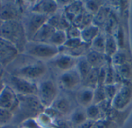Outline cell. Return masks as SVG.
Here are the masks:
<instances>
[{"label": "cell", "mask_w": 132, "mask_h": 128, "mask_svg": "<svg viewBox=\"0 0 132 128\" xmlns=\"http://www.w3.org/2000/svg\"><path fill=\"white\" fill-rule=\"evenodd\" d=\"M5 72L38 83L43 80L48 72L45 62L36 59L25 53H19L18 56L5 67Z\"/></svg>", "instance_id": "cell-1"}, {"label": "cell", "mask_w": 132, "mask_h": 128, "mask_svg": "<svg viewBox=\"0 0 132 128\" xmlns=\"http://www.w3.org/2000/svg\"><path fill=\"white\" fill-rule=\"evenodd\" d=\"M0 37L13 44L20 53H23L28 42L22 20L2 22L0 25Z\"/></svg>", "instance_id": "cell-2"}, {"label": "cell", "mask_w": 132, "mask_h": 128, "mask_svg": "<svg viewBox=\"0 0 132 128\" xmlns=\"http://www.w3.org/2000/svg\"><path fill=\"white\" fill-rule=\"evenodd\" d=\"M19 104L18 109L14 113V118H19V124L28 119H36L39 114L44 112L45 107L40 103L36 95L19 96Z\"/></svg>", "instance_id": "cell-3"}, {"label": "cell", "mask_w": 132, "mask_h": 128, "mask_svg": "<svg viewBox=\"0 0 132 128\" xmlns=\"http://www.w3.org/2000/svg\"><path fill=\"white\" fill-rule=\"evenodd\" d=\"M23 53L36 59L51 60L60 53V49L50 43L29 41L26 43Z\"/></svg>", "instance_id": "cell-4"}, {"label": "cell", "mask_w": 132, "mask_h": 128, "mask_svg": "<svg viewBox=\"0 0 132 128\" xmlns=\"http://www.w3.org/2000/svg\"><path fill=\"white\" fill-rule=\"evenodd\" d=\"M3 80L6 86L9 87L17 95L30 96L37 94V83L28 80L15 76L4 71Z\"/></svg>", "instance_id": "cell-5"}, {"label": "cell", "mask_w": 132, "mask_h": 128, "mask_svg": "<svg viewBox=\"0 0 132 128\" xmlns=\"http://www.w3.org/2000/svg\"><path fill=\"white\" fill-rule=\"evenodd\" d=\"M37 97L46 108L52 107L59 97V87L51 79H43L37 83Z\"/></svg>", "instance_id": "cell-6"}, {"label": "cell", "mask_w": 132, "mask_h": 128, "mask_svg": "<svg viewBox=\"0 0 132 128\" xmlns=\"http://www.w3.org/2000/svg\"><path fill=\"white\" fill-rule=\"evenodd\" d=\"M49 17L32 12L25 13L22 17L26 35L28 42L31 41L39 29L48 21Z\"/></svg>", "instance_id": "cell-7"}, {"label": "cell", "mask_w": 132, "mask_h": 128, "mask_svg": "<svg viewBox=\"0 0 132 128\" xmlns=\"http://www.w3.org/2000/svg\"><path fill=\"white\" fill-rule=\"evenodd\" d=\"M132 100V84L123 83L120 86L115 97L111 101L112 108L122 111L126 109Z\"/></svg>", "instance_id": "cell-8"}, {"label": "cell", "mask_w": 132, "mask_h": 128, "mask_svg": "<svg viewBox=\"0 0 132 128\" xmlns=\"http://www.w3.org/2000/svg\"><path fill=\"white\" fill-rule=\"evenodd\" d=\"M58 87L66 91H73L82 83L81 78L74 68L67 72L61 73L58 77Z\"/></svg>", "instance_id": "cell-9"}, {"label": "cell", "mask_w": 132, "mask_h": 128, "mask_svg": "<svg viewBox=\"0 0 132 128\" xmlns=\"http://www.w3.org/2000/svg\"><path fill=\"white\" fill-rule=\"evenodd\" d=\"M17 48L9 41L0 37V66H8L19 54Z\"/></svg>", "instance_id": "cell-10"}, {"label": "cell", "mask_w": 132, "mask_h": 128, "mask_svg": "<svg viewBox=\"0 0 132 128\" xmlns=\"http://www.w3.org/2000/svg\"><path fill=\"white\" fill-rule=\"evenodd\" d=\"M15 2H1L0 20L2 22L9 20H22V14L19 5Z\"/></svg>", "instance_id": "cell-11"}, {"label": "cell", "mask_w": 132, "mask_h": 128, "mask_svg": "<svg viewBox=\"0 0 132 128\" xmlns=\"http://www.w3.org/2000/svg\"><path fill=\"white\" fill-rule=\"evenodd\" d=\"M19 104L18 95L8 86L0 93V108H4L12 111L13 114L18 109Z\"/></svg>", "instance_id": "cell-12"}, {"label": "cell", "mask_w": 132, "mask_h": 128, "mask_svg": "<svg viewBox=\"0 0 132 128\" xmlns=\"http://www.w3.org/2000/svg\"><path fill=\"white\" fill-rule=\"evenodd\" d=\"M59 5L56 1L53 0H41L37 1L31 7L30 11L38 14H41L48 17L56 14L58 12Z\"/></svg>", "instance_id": "cell-13"}, {"label": "cell", "mask_w": 132, "mask_h": 128, "mask_svg": "<svg viewBox=\"0 0 132 128\" xmlns=\"http://www.w3.org/2000/svg\"><path fill=\"white\" fill-rule=\"evenodd\" d=\"M77 59V58L60 53L56 57L50 60V63L56 69L63 73L74 69L76 67Z\"/></svg>", "instance_id": "cell-14"}, {"label": "cell", "mask_w": 132, "mask_h": 128, "mask_svg": "<svg viewBox=\"0 0 132 128\" xmlns=\"http://www.w3.org/2000/svg\"><path fill=\"white\" fill-rule=\"evenodd\" d=\"M94 93V89L87 87H83L81 89H79L77 90L76 93V100L81 107L86 108L90 105L93 104Z\"/></svg>", "instance_id": "cell-15"}, {"label": "cell", "mask_w": 132, "mask_h": 128, "mask_svg": "<svg viewBox=\"0 0 132 128\" xmlns=\"http://www.w3.org/2000/svg\"><path fill=\"white\" fill-rule=\"evenodd\" d=\"M85 57L93 68L98 69L105 66L108 60V59L104 53H101L92 49L89 50V52L85 55Z\"/></svg>", "instance_id": "cell-16"}, {"label": "cell", "mask_w": 132, "mask_h": 128, "mask_svg": "<svg viewBox=\"0 0 132 128\" xmlns=\"http://www.w3.org/2000/svg\"><path fill=\"white\" fill-rule=\"evenodd\" d=\"M101 33V29L99 26L94 25V23L87 25V27L81 29L80 39L87 44L90 45L94 39Z\"/></svg>", "instance_id": "cell-17"}, {"label": "cell", "mask_w": 132, "mask_h": 128, "mask_svg": "<svg viewBox=\"0 0 132 128\" xmlns=\"http://www.w3.org/2000/svg\"><path fill=\"white\" fill-rule=\"evenodd\" d=\"M56 30V29H54L53 26H51L46 22L39 29V30L36 33V35L33 36L31 41L37 42L49 43L50 39L51 38L52 35Z\"/></svg>", "instance_id": "cell-18"}, {"label": "cell", "mask_w": 132, "mask_h": 128, "mask_svg": "<svg viewBox=\"0 0 132 128\" xmlns=\"http://www.w3.org/2000/svg\"><path fill=\"white\" fill-rule=\"evenodd\" d=\"M52 107L57 110L62 116H66L72 113L71 102L66 97H58L52 105Z\"/></svg>", "instance_id": "cell-19"}, {"label": "cell", "mask_w": 132, "mask_h": 128, "mask_svg": "<svg viewBox=\"0 0 132 128\" xmlns=\"http://www.w3.org/2000/svg\"><path fill=\"white\" fill-rule=\"evenodd\" d=\"M87 121L85 108H77L70 114V124L73 128L77 127Z\"/></svg>", "instance_id": "cell-20"}, {"label": "cell", "mask_w": 132, "mask_h": 128, "mask_svg": "<svg viewBox=\"0 0 132 128\" xmlns=\"http://www.w3.org/2000/svg\"><path fill=\"white\" fill-rule=\"evenodd\" d=\"M75 69L78 72V73L81 78L82 83H83L84 81V80L87 78V76H88V74L90 73V72L91 71V70L93 69V67L88 63V61L87 60V59L84 56L80 58H78Z\"/></svg>", "instance_id": "cell-21"}, {"label": "cell", "mask_w": 132, "mask_h": 128, "mask_svg": "<svg viewBox=\"0 0 132 128\" xmlns=\"http://www.w3.org/2000/svg\"><path fill=\"white\" fill-rule=\"evenodd\" d=\"M118 50V46L114 36L106 34V43L104 49V55L108 59H111Z\"/></svg>", "instance_id": "cell-22"}, {"label": "cell", "mask_w": 132, "mask_h": 128, "mask_svg": "<svg viewBox=\"0 0 132 128\" xmlns=\"http://www.w3.org/2000/svg\"><path fill=\"white\" fill-rule=\"evenodd\" d=\"M67 39L68 38L66 31L56 29L52 35L51 38L50 39L49 43L56 47L60 48L65 44Z\"/></svg>", "instance_id": "cell-23"}, {"label": "cell", "mask_w": 132, "mask_h": 128, "mask_svg": "<svg viewBox=\"0 0 132 128\" xmlns=\"http://www.w3.org/2000/svg\"><path fill=\"white\" fill-rule=\"evenodd\" d=\"M99 72L100 69L98 68H93L87 78L84 80V81L82 83H84V87H90L92 89H95L98 85V80H99Z\"/></svg>", "instance_id": "cell-24"}, {"label": "cell", "mask_w": 132, "mask_h": 128, "mask_svg": "<svg viewBox=\"0 0 132 128\" xmlns=\"http://www.w3.org/2000/svg\"><path fill=\"white\" fill-rule=\"evenodd\" d=\"M105 43H106V34H104V33L101 32L94 39V41L91 42L90 49L104 54Z\"/></svg>", "instance_id": "cell-25"}, {"label": "cell", "mask_w": 132, "mask_h": 128, "mask_svg": "<svg viewBox=\"0 0 132 128\" xmlns=\"http://www.w3.org/2000/svg\"><path fill=\"white\" fill-rule=\"evenodd\" d=\"M110 8H108L106 6H104V5L100 8L99 12L94 16V19L93 21H95L93 23L97 26L100 27V25L101 24H105L107 19H108L110 14H111V12H110Z\"/></svg>", "instance_id": "cell-26"}, {"label": "cell", "mask_w": 132, "mask_h": 128, "mask_svg": "<svg viewBox=\"0 0 132 128\" xmlns=\"http://www.w3.org/2000/svg\"><path fill=\"white\" fill-rule=\"evenodd\" d=\"M87 120L92 121H97L102 117V113L98 105L97 104H91L89 107L85 108Z\"/></svg>", "instance_id": "cell-27"}, {"label": "cell", "mask_w": 132, "mask_h": 128, "mask_svg": "<svg viewBox=\"0 0 132 128\" xmlns=\"http://www.w3.org/2000/svg\"><path fill=\"white\" fill-rule=\"evenodd\" d=\"M104 4L101 1H94V0H90V1H86L84 3V9L92 15H95L100 10V8L104 5Z\"/></svg>", "instance_id": "cell-28"}, {"label": "cell", "mask_w": 132, "mask_h": 128, "mask_svg": "<svg viewBox=\"0 0 132 128\" xmlns=\"http://www.w3.org/2000/svg\"><path fill=\"white\" fill-rule=\"evenodd\" d=\"M107 100V97L104 90V85H97V87L94 89V104H100Z\"/></svg>", "instance_id": "cell-29"}, {"label": "cell", "mask_w": 132, "mask_h": 128, "mask_svg": "<svg viewBox=\"0 0 132 128\" xmlns=\"http://www.w3.org/2000/svg\"><path fill=\"white\" fill-rule=\"evenodd\" d=\"M14 114L6 109L0 108V127H5L13 120Z\"/></svg>", "instance_id": "cell-30"}, {"label": "cell", "mask_w": 132, "mask_h": 128, "mask_svg": "<svg viewBox=\"0 0 132 128\" xmlns=\"http://www.w3.org/2000/svg\"><path fill=\"white\" fill-rule=\"evenodd\" d=\"M115 69H117L118 73L119 76H121L122 79L125 80H128L131 78L132 74V70L131 64L129 63H125L121 66L114 67Z\"/></svg>", "instance_id": "cell-31"}, {"label": "cell", "mask_w": 132, "mask_h": 128, "mask_svg": "<svg viewBox=\"0 0 132 128\" xmlns=\"http://www.w3.org/2000/svg\"><path fill=\"white\" fill-rule=\"evenodd\" d=\"M127 55L121 50H118L111 58V63L114 66H119L123 65L124 63H127Z\"/></svg>", "instance_id": "cell-32"}, {"label": "cell", "mask_w": 132, "mask_h": 128, "mask_svg": "<svg viewBox=\"0 0 132 128\" xmlns=\"http://www.w3.org/2000/svg\"><path fill=\"white\" fill-rule=\"evenodd\" d=\"M119 87H120V86L117 83H113V84L104 85V90H105V93H106L108 101L111 103V101L114 99V97H115Z\"/></svg>", "instance_id": "cell-33"}, {"label": "cell", "mask_w": 132, "mask_h": 128, "mask_svg": "<svg viewBox=\"0 0 132 128\" xmlns=\"http://www.w3.org/2000/svg\"><path fill=\"white\" fill-rule=\"evenodd\" d=\"M114 124L111 121L105 118H101L94 122L92 128H113Z\"/></svg>", "instance_id": "cell-34"}, {"label": "cell", "mask_w": 132, "mask_h": 128, "mask_svg": "<svg viewBox=\"0 0 132 128\" xmlns=\"http://www.w3.org/2000/svg\"><path fill=\"white\" fill-rule=\"evenodd\" d=\"M68 39H77L80 38L81 30L76 25H71L69 29L66 31Z\"/></svg>", "instance_id": "cell-35"}, {"label": "cell", "mask_w": 132, "mask_h": 128, "mask_svg": "<svg viewBox=\"0 0 132 128\" xmlns=\"http://www.w3.org/2000/svg\"><path fill=\"white\" fill-rule=\"evenodd\" d=\"M117 38L116 39V41H117V43H118V48H124V45H125V32H124V30L122 29V27L121 25H119L118 27V31H117Z\"/></svg>", "instance_id": "cell-36"}, {"label": "cell", "mask_w": 132, "mask_h": 128, "mask_svg": "<svg viewBox=\"0 0 132 128\" xmlns=\"http://www.w3.org/2000/svg\"><path fill=\"white\" fill-rule=\"evenodd\" d=\"M20 125L22 126V128H41V127L37 123L36 120L34 118L28 119L22 122Z\"/></svg>", "instance_id": "cell-37"}, {"label": "cell", "mask_w": 132, "mask_h": 128, "mask_svg": "<svg viewBox=\"0 0 132 128\" xmlns=\"http://www.w3.org/2000/svg\"><path fill=\"white\" fill-rule=\"evenodd\" d=\"M94 122L95 121H92L87 120L86 122H84V124H82L81 125H80L79 127H77L76 128H92Z\"/></svg>", "instance_id": "cell-38"}, {"label": "cell", "mask_w": 132, "mask_h": 128, "mask_svg": "<svg viewBox=\"0 0 132 128\" xmlns=\"http://www.w3.org/2000/svg\"><path fill=\"white\" fill-rule=\"evenodd\" d=\"M3 73H4V70H2L0 72V93L2 91V90L5 87V83L3 80Z\"/></svg>", "instance_id": "cell-39"}, {"label": "cell", "mask_w": 132, "mask_h": 128, "mask_svg": "<svg viewBox=\"0 0 132 128\" xmlns=\"http://www.w3.org/2000/svg\"><path fill=\"white\" fill-rule=\"evenodd\" d=\"M1 128H16L15 126H9V125H6V126H5V127H2Z\"/></svg>", "instance_id": "cell-40"}, {"label": "cell", "mask_w": 132, "mask_h": 128, "mask_svg": "<svg viewBox=\"0 0 132 128\" xmlns=\"http://www.w3.org/2000/svg\"><path fill=\"white\" fill-rule=\"evenodd\" d=\"M2 21H1V20H0V23H2Z\"/></svg>", "instance_id": "cell-41"}, {"label": "cell", "mask_w": 132, "mask_h": 128, "mask_svg": "<svg viewBox=\"0 0 132 128\" xmlns=\"http://www.w3.org/2000/svg\"><path fill=\"white\" fill-rule=\"evenodd\" d=\"M0 128H1V127H0Z\"/></svg>", "instance_id": "cell-42"}, {"label": "cell", "mask_w": 132, "mask_h": 128, "mask_svg": "<svg viewBox=\"0 0 132 128\" xmlns=\"http://www.w3.org/2000/svg\"></svg>", "instance_id": "cell-43"}]
</instances>
